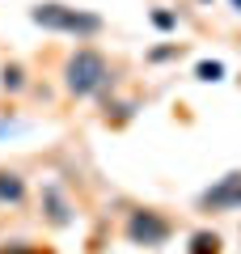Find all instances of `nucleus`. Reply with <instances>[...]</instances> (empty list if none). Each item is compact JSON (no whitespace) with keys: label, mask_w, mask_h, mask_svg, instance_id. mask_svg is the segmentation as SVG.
<instances>
[{"label":"nucleus","mask_w":241,"mask_h":254,"mask_svg":"<svg viewBox=\"0 0 241 254\" xmlns=\"http://www.w3.org/2000/svg\"><path fill=\"white\" fill-rule=\"evenodd\" d=\"M199 212H241V170H229L199 195Z\"/></svg>","instance_id":"4"},{"label":"nucleus","mask_w":241,"mask_h":254,"mask_svg":"<svg viewBox=\"0 0 241 254\" xmlns=\"http://www.w3.org/2000/svg\"><path fill=\"white\" fill-rule=\"evenodd\" d=\"M30 21L51 34H72V38H93L106 30V17L89 9H76V4H63V0H38L30 9Z\"/></svg>","instance_id":"2"},{"label":"nucleus","mask_w":241,"mask_h":254,"mask_svg":"<svg viewBox=\"0 0 241 254\" xmlns=\"http://www.w3.org/2000/svg\"><path fill=\"white\" fill-rule=\"evenodd\" d=\"M229 4H233V9H237V13H241V0H229Z\"/></svg>","instance_id":"13"},{"label":"nucleus","mask_w":241,"mask_h":254,"mask_svg":"<svg viewBox=\"0 0 241 254\" xmlns=\"http://www.w3.org/2000/svg\"><path fill=\"white\" fill-rule=\"evenodd\" d=\"M220 233H212V229H199V233H190V246L186 254H220Z\"/></svg>","instance_id":"7"},{"label":"nucleus","mask_w":241,"mask_h":254,"mask_svg":"<svg viewBox=\"0 0 241 254\" xmlns=\"http://www.w3.org/2000/svg\"><path fill=\"white\" fill-rule=\"evenodd\" d=\"M152 26H157V30H174V26H178V13L157 9V13H152Z\"/></svg>","instance_id":"12"},{"label":"nucleus","mask_w":241,"mask_h":254,"mask_svg":"<svg viewBox=\"0 0 241 254\" xmlns=\"http://www.w3.org/2000/svg\"><path fill=\"white\" fill-rule=\"evenodd\" d=\"M0 89L4 93H21L26 89V68H21V64H4V68H0Z\"/></svg>","instance_id":"8"},{"label":"nucleus","mask_w":241,"mask_h":254,"mask_svg":"<svg viewBox=\"0 0 241 254\" xmlns=\"http://www.w3.org/2000/svg\"><path fill=\"white\" fill-rule=\"evenodd\" d=\"M30 199V187L17 170H0V208H21Z\"/></svg>","instance_id":"6"},{"label":"nucleus","mask_w":241,"mask_h":254,"mask_svg":"<svg viewBox=\"0 0 241 254\" xmlns=\"http://www.w3.org/2000/svg\"><path fill=\"white\" fill-rule=\"evenodd\" d=\"M195 76H199V81H220V76H224V64L220 60H203L195 68Z\"/></svg>","instance_id":"10"},{"label":"nucleus","mask_w":241,"mask_h":254,"mask_svg":"<svg viewBox=\"0 0 241 254\" xmlns=\"http://www.w3.org/2000/svg\"><path fill=\"white\" fill-rule=\"evenodd\" d=\"M0 254H55V250L34 246V242H4V246H0Z\"/></svg>","instance_id":"9"},{"label":"nucleus","mask_w":241,"mask_h":254,"mask_svg":"<svg viewBox=\"0 0 241 254\" xmlns=\"http://www.w3.org/2000/svg\"><path fill=\"white\" fill-rule=\"evenodd\" d=\"M38 203H43V220H47V225H55V229H68L72 225V203L63 199V190L55 187V182H47V187H43Z\"/></svg>","instance_id":"5"},{"label":"nucleus","mask_w":241,"mask_h":254,"mask_svg":"<svg viewBox=\"0 0 241 254\" xmlns=\"http://www.w3.org/2000/svg\"><path fill=\"white\" fill-rule=\"evenodd\" d=\"M63 89L68 98L85 102V98H102L106 89H115V68L98 47H76L63 64Z\"/></svg>","instance_id":"1"},{"label":"nucleus","mask_w":241,"mask_h":254,"mask_svg":"<svg viewBox=\"0 0 241 254\" xmlns=\"http://www.w3.org/2000/svg\"><path fill=\"white\" fill-rule=\"evenodd\" d=\"M123 233L131 246H144V250H161V246L174 237V220L161 208H131L123 220Z\"/></svg>","instance_id":"3"},{"label":"nucleus","mask_w":241,"mask_h":254,"mask_svg":"<svg viewBox=\"0 0 241 254\" xmlns=\"http://www.w3.org/2000/svg\"><path fill=\"white\" fill-rule=\"evenodd\" d=\"M182 51H186L182 43H170V47H157V51H148V60L161 64V60H174V55H182Z\"/></svg>","instance_id":"11"}]
</instances>
